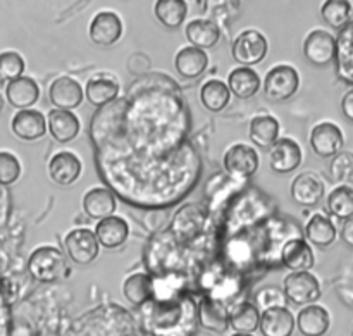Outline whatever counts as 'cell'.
Listing matches in <instances>:
<instances>
[{"instance_id":"6da1fadb","label":"cell","mask_w":353,"mask_h":336,"mask_svg":"<svg viewBox=\"0 0 353 336\" xmlns=\"http://www.w3.org/2000/svg\"><path fill=\"white\" fill-rule=\"evenodd\" d=\"M28 271L37 281L54 283L64 278L69 271L65 255L54 247H40L30 255Z\"/></svg>"},{"instance_id":"7a4b0ae2","label":"cell","mask_w":353,"mask_h":336,"mask_svg":"<svg viewBox=\"0 0 353 336\" xmlns=\"http://www.w3.org/2000/svg\"><path fill=\"white\" fill-rule=\"evenodd\" d=\"M299 71L288 64L272 68L264 79V95L271 102H286L299 92Z\"/></svg>"},{"instance_id":"3957f363","label":"cell","mask_w":353,"mask_h":336,"mask_svg":"<svg viewBox=\"0 0 353 336\" xmlns=\"http://www.w3.org/2000/svg\"><path fill=\"white\" fill-rule=\"evenodd\" d=\"M268 48L269 43L261 31L245 30L233 41L231 54H233L234 62L240 64V68H250V66L264 61L268 55Z\"/></svg>"},{"instance_id":"277c9868","label":"cell","mask_w":353,"mask_h":336,"mask_svg":"<svg viewBox=\"0 0 353 336\" xmlns=\"http://www.w3.org/2000/svg\"><path fill=\"white\" fill-rule=\"evenodd\" d=\"M283 293L293 306H312L321 299V283L312 273H292L285 278Z\"/></svg>"},{"instance_id":"5b68a950","label":"cell","mask_w":353,"mask_h":336,"mask_svg":"<svg viewBox=\"0 0 353 336\" xmlns=\"http://www.w3.org/2000/svg\"><path fill=\"white\" fill-rule=\"evenodd\" d=\"M65 255L69 261H72L78 266H88L99 257L100 245L97 241L95 233L86 228H78L72 230L71 233L65 235L64 238Z\"/></svg>"},{"instance_id":"8992f818","label":"cell","mask_w":353,"mask_h":336,"mask_svg":"<svg viewBox=\"0 0 353 336\" xmlns=\"http://www.w3.org/2000/svg\"><path fill=\"white\" fill-rule=\"evenodd\" d=\"M310 148L314 150V154H317L323 159L334 157L336 154H340L341 148L345 145V137L343 131L338 124L330 123V121H324V123L316 124L310 131L309 137Z\"/></svg>"},{"instance_id":"52a82bcc","label":"cell","mask_w":353,"mask_h":336,"mask_svg":"<svg viewBox=\"0 0 353 336\" xmlns=\"http://www.w3.org/2000/svg\"><path fill=\"white\" fill-rule=\"evenodd\" d=\"M303 55L314 66L331 64L336 57V38L326 30H314L303 41Z\"/></svg>"},{"instance_id":"ba28073f","label":"cell","mask_w":353,"mask_h":336,"mask_svg":"<svg viewBox=\"0 0 353 336\" xmlns=\"http://www.w3.org/2000/svg\"><path fill=\"white\" fill-rule=\"evenodd\" d=\"M88 34L99 47H112L123 37V21L112 10H102L90 23Z\"/></svg>"},{"instance_id":"9c48e42d","label":"cell","mask_w":353,"mask_h":336,"mask_svg":"<svg viewBox=\"0 0 353 336\" xmlns=\"http://www.w3.org/2000/svg\"><path fill=\"white\" fill-rule=\"evenodd\" d=\"M259 166H261L259 155L250 145L236 144L228 148L224 154V169L236 178H250L257 172Z\"/></svg>"},{"instance_id":"30bf717a","label":"cell","mask_w":353,"mask_h":336,"mask_svg":"<svg viewBox=\"0 0 353 336\" xmlns=\"http://www.w3.org/2000/svg\"><path fill=\"white\" fill-rule=\"evenodd\" d=\"M269 166L278 175H288L293 172L302 164L303 152L302 147L292 138H278L269 150Z\"/></svg>"},{"instance_id":"8fae6325","label":"cell","mask_w":353,"mask_h":336,"mask_svg":"<svg viewBox=\"0 0 353 336\" xmlns=\"http://www.w3.org/2000/svg\"><path fill=\"white\" fill-rule=\"evenodd\" d=\"M48 99L59 110H72L81 106L83 88L71 76H61L52 81L48 88Z\"/></svg>"},{"instance_id":"7c38bea8","label":"cell","mask_w":353,"mask_h":336,"mask_svg":"<svg viewBox=\"0 0 353 336\" xmlns=\"http://www.w3.org/2000/svg\"><path fill=\"white\" fill-rule=\"evenodd\" d=\"M324 192V181L312 171L302 172L292 183V199L303 207L317 206L323 200Z\"/></svg>"},{"instance_id":"4fadbf2b","label":"cell","mask_w":353,"mask_h":336,"mask_svg":"<svg viewBox=\"0 0 353 336\" xmlns=\"http://www.w3.org/2000/svg\"><path fill=\"white\" fill-rule=\"evenodd\" d=\"M83 164L72 152H59L48 162V176L59 186H69L81 176Z\"/></svg>"},{"instance_id":"5bb4252c","label":"cell","mask_w":353,"mask_h":336,"mask_svg":"<svg viewBox=\"0 0 353 336\" xmlns=\"http://www.w3.org/2000/svg\"><path fill=\"white\" fill-rule=\"evenodd\" d=\"M281 262L293 273H305L314 268V250L303 238H292L281 248Z\"/></svg>"},{"instance_id":"9a60e30c","label":"cell","mask_w":353,"mask_h":336,"mask_svg":"<svg viewBox=\"0 0 353 336\" xmlns=\"http://www.w3.org/2000/svg\"><path fill=\"white\" fill-rule=\"evenodd\" d=\"M12 131L17 138L24 141H34L47 133V119L43 114L34 109H24L14 116Z\"/></svg>"},{"instance_id":"2e32d148","label":"cell","mask_w":353,"mask_h":336,"mask_svg":"<svg viewBox=\"0 0 353 336\" xmlns=\"http://www.w3.org/2000/svg\"><path fill=\"white\" fill-rule=\"evenodd\" d=\"M79 128H81V124H79L78 116H74L71 110L54 109L48 112L47 130L59 144H69V141L74 140L79 135Z\"/></svg>"},{"instance_id":"e0dca14e","label":"cell","mask_w":353,"mask_h":336,"mask_svg":"<svg viewBox=\"0 0 353 336\" xmlns=\"http://www.w3.org/2000/svg\"><path fill=\"white\" fill-rule=\"evenodd\" d=\"M196 316H199L200 326L212 333H224L230 328V313L219 300L210 299V297H205L199 304Z\"/></svg>"},{"instance_id":"ac0fdd59","label":"cell","mask_w":353,"mask_h":336,"mask_svg":"<svg viewBox=\"0 0 353 336\" xmlns=\"http://www.w3.org/2000/svg\"><path fill=\"white\" fill-rule=\"evenodd\" d=\"M295 326L303 336H324L330 331L331 316L324 307L312 304L300 310Z\"/></svg>"},{"instance_id":"d6986e66","label":"cell","mask_w":353,"mask_h":336,"mask_svg":"<svg viewBox=\"0 0 353 336\" xmlns=\"http://www.w3.org/2000/svg\"><path fill=\"white\" fill-rule=\"evenodd\" d=\"M336 72L338 78L348 85H353V19L336 38Z\"/></svg>"},{"instance_id":"ffe728a7","label":"cell","mask_w":353,"mask_h":336,"mask_svg":"<svg viewBox=\"0 0 353 336\" xmlns=\"http://www.w3.org/2000/svg\"><path fill=\"white\" fill-rule=\"evenodd\" d=\"M259 330L264 336H292L295 317L286 307H272L261 314Z\"/></svg>"},{"instance_id":"44dd1931","label":"cell","mask_w":353,"mask_h":336,"mask_svg":"<svg viewBox=\"0 0 353 336\" xmlns=\"http://www.w3.org/2000/svg\"><path fill=\"white\" fill-rule=\"evenodd\" d=\"M6 97L10 106L24 110L30 109L33 103H37V100L40 99V88H38L34 79L28 78V76H21V78L7 83Z\"/></svg>"},{"instance_id":"7402d4cb","label":"cell","mask_w":353,"mask_h":336,"mask_svg":"<svg viewBox=\"0 0 353 336\" xmlns=\"http://www.w3.org/2000/svg\"><path fill=\"white\" fill-rule=\"evenodd\" d=\"M130 226L123 217L109 216L105 219H100L95 228V237L99 245L105 248H117L128 240Z\"/></svg>"},{"instance_id":"603a6c76","label":"cell","mask_w":353,"mask_h":336,"mask_svg":"<svg viewBox=\"0 0 353 336\" xmlns=\"http://www.w3.org/2000/svg\"><path fill=\"white\" fill-rule=\"evenodd\" d=\"M85 95L92 106H107L119 95V83L112 75H95L86 83Z\"/></svg>"},{"instance_id":"cb8c5ba5","label":"cell","mask_w":353,"mask_h":336,"mask_svg":"<svg viewBox=\"0 0 353 336\" xmlns=\"http://www.w3.org/2000/svg\"><path fill=\"white\" fill-rule=\"evenodd\" d=\"M207 66H209V57H207L205 50H200L195 47H185L176 54L174 68L179 72V76L186 79H195L205 72Z\"/></svg>"},{"instance_id":"d4e9b609","label":"cell","mask_w":353,"mask_h":336,"mask_svg":"<svg viewBox=\"0 0 353 336\" xmlns=\"http://www.w3.org/2000/svg\"><path fill=\"white\" fill-rule=\"evenodd\" d=\"M186 40L190 45L200 50L205 48H212L219 43L221 40V30L214 21L209 19H193L190 21L188 26L185 30Z\"/></svg>"},{"instance_id":"484cf974","label":"cell","mask_w":353,"mask_h":336,"mask_svg":"<svg viewBox=\"0 0 353 336\" xmlns=\"http://www.w3.org/2000/svg\"><path fill=\"white\" fill-rule=\"evenodd\" d=\"M83 209L92 219H105L116 210V197L107 188H92L83 197Z\"/></svg>"},{"instance_id":"4316f807","label":"cell","mask_w":353,"mask_h":336,"mask_svg":"<svg viewBox=\"0 0 353 336\" xmlns=\"http://www.w3.org/2000/svg\"><path fill=\"white\" fill-rule=\"evenodd\" d=\"M228 88L238 99H252L261 90V78L252 68H236L228 76Z\"/></svg>"},{"instance_id":"83f0119b","label":"cell","mask_w":353,"mask_h":336,"mask_svg":"<svg viewBox=\"0 0 353 336\" xmlns=\"http://www.w3.org/2000/svg\"><path fill=\"white\" fill-rule=\"evenodd\" d=\"M336 226L333 221L323 213H316L309 219L305 226V237L310 244L317 245L321 248H326L336 241Z\"/></svg>"},{"instance_id":"f1b7e54d","label":"cell","mask_w":353,"mask_h":336,"mask_svg":"<svg viewBox=\"0 0 353 336\" xmlns=\"http://www.w3.org/2000/svg\"><path fill=\"white\" fill-rule=\"evenodd\" d=\"M279 123L276 117L264 114L252 119L250 123V140L261 148H271L278 141Z\"/></svg>"},{"instance_id":"f546056e","label":"cell","mask_w":353,"mask_h":336,"mask_svg":"<svg viewBox=\"0 0 353 336\" xmlns=\"http://www.w3.org/2000/svg\"><path fill=\"white\" fill-rule=\"evenodd\" d=\"M231 92L221 79H209L200 88V102L210 112H221L230 103Z\"/></svg>"},{"instance_id":"4dcf8cb0","label":"cell","mask_w":353,"mask_h":336,"mask_svg":"<svg viewBox=\"0 0 353 336\" xmlns=\"http://www.w3.org/2000/svg\"><path fill=\"white\" fill-rule=\"evenodd\" d=\"M259 323H261V310L250 302L238 304L230 314V326L236 333L252 335L259 330Z\"/></svg>"},{"instance_id":"1f68e13d","label":"cell","mask_w":353,"mask_h":336,"mask_svg":"<svg viewBox=\"0 0 353 336\" xmlns=\"http://www.w3.org/2000/svg\"><path fill=\"white\" fill-rule=\"evenodd\" d=\"M123 295L131 306H145L152 297V281L148 275L137 273V275H131L130 278H126L123 285Z\"/></svg>"},{"instance_id":"d6a6232c","label":"cell","mask_w":353,"mask_h":336,"mask_svg":"<svg viewBox=\"0 0 353 336\" xmlns=\"http://www.w3.org/2000/svg\"><path fill=\"white\" fill-rule=\"evenodd\" d=\"M352 12L353 7L348 0H327L321 7V16H323L324 23L336 30H343L350 23Z\"/></svg>"},{"instance_id":"836d02e7","label":"cell","mask_w":353,"mask_h":336,"mask_svg":"<svg viewBox=\"0 0 353 336\" xmlns=\"http://www.w3.org/2000/svg\"><path fill=\"white\" fill-rule=\"evenodd\" d=\"M188 7L183 0H159L155 2V17L168 28L181 26Z\"/></svg>"},{"instance_id":"e575fe53","label":"cell","mask_w":353,"mask_h":336,"mask_svg":"<svg viewBox=\"0 0 353 336\" xmlns=\"http://www.w3.org/2000/svg\"><path fill=\"white\" fill-rule=\"evenodd\" d=\"M327 210L338 219H348L353 216V188L340 185L327 195Z\"/></svg>"},{"instance_id":"d590c367","label":"cell","mask_w":353,"mask_h":336,"mask_svg":"<svg viewBox=\"0 0 353 336\" xmlns=\"http://www.w3.org/2000/svg\"><path fill=\"white\" fill-rule=\"evenodd\" d=\"M331 179L341 185H350L353 183V154L352 152H343L334 155L330 164Z\"/></svg>"},{"instance_id":"8d00e7d4","label":"cell","mask_w":353,"mask_h":336,"mask_svg":"<svg viewBox=\"0 0 353 336\" xmlns=\"http://www.w3.org/2000/svg\"><path fill=\"white\" fill-rule=\"evenodd\" d=\"M24 72V59L17 52H2L0 54V78L12 79L21 78Z\"/></svg>"},{"instance_id":"74e56055","label":"cell","mask_w":353,"mask_h":336,"mask_svg":"<svg viewBox=\"0 0 353 336\" xmlns=\"http://www.w3.org/2000/svg\"><path fill=\"white\" fill-rule=\"evenodd\" d=\"M200 223H202V217L199 216V213H195V207H185L174 217V224L172 226H174V233L181 235V237H188L190 230H192L190 226H193V230L199 231Z\"/></svg>"},{"instance_id":"f35d334b","label":"cell","mask_w":353,"mask_h":336,"mask_svg":"<svg viewBox=\"0 0 353 336\" xmlns=\"http://www.w3.org/2000/svg\"><path fill=\"white\" fill-rule=\"evenodd\" d=\"M19 176L21 164L16 155L10 152H0V185H12Z\"/></svg>"},{"instance_id":"ab89813d","label":"cell","mask_w":353,"mask_h":336,"mask_svg":"<svg viewBox=\"0 0 353 336\" xmlns=\"http://www.w3.org/2000/svg\"><path fill=\"white\" fill-rule=\"evenodd\" d=\"M255 299H257V306L255 307L261 310L272 309V307H286L285 293L276 288V286H265L257 293Z\"/></svg>"},{"instance_id":"60d3db41","label":"cell","mask_w":353,"mask_h":336,"mask_svg":"<svg viewBox=\"0 0 353 336\" xmlns=\"http://www.w3.org/2000/svg\"><path fill=\"white\" fill-rule=\"evenodd\" d=\"M341 110L348 121H353V88L348 90L341 99Z\"/></svg>"},{"instance_id":"b9f144b4","label":"cell","mask_w":353,"mask_h":336,"mask_svg":"<svg viewBox=\"0 0 353 336\" xmlns=\"http://www.w3.org/2000/svg\"><path fill=\"white\" fill-rule=\"evenodd\" d=\"M341 238L347 245L353 247V216L343 221V226H341Z\"/></svg>"},{"instance_id":"7bdbcfd3","label":"cell","mask_w":353,"mask_h":336,"mask_svg":"<svg viewBox=\"0 0 353 336\" xmlns=\"http://www.w3.org/2000/svg\"><path fill=\"white\" fill-rule=\"evenodd\" d=\"M2 107H3V99H2V95H0V110H2Z\"/></svg>"},{"instance_id":"ee69618b","label":"cell","mask_w":353,"mask_h":336,"mask_svg":"<svg viewBox=\"0 0 353 336\" xmlns=\"http://www.w3.org/2000/svg\"><path fill=\"white\" fill-rule=\"evenodd\" d=\"M233 336H254V335H243V333H234Z\"/></svg>"},{"instance_id":"f6af8a7d","label":"cell","mask_w":353,"mask_h":336,"mask_svg":"<svg viewBox=\"0 0 353 336\" xmlns=\"http://www.w3.org/2000/svg\"><path fill=\"white\" fill-rule=\"evenodd\" d=\"M352 336H353V328H352Z\"/></svg>"},{"instance_id":"bcb514c9","label":"cell","mask_w":353,"mask_h":336,"mask_svg":"<svg viewBox=\"0 0 353 336\" xmlns=\"http://www.w3.org/2000/svg\"><path fill=\"white\" fill-rule=\"evenodd\" d=\"M0 81H2V78H0Z\"/></svg>"}]
</instances>
